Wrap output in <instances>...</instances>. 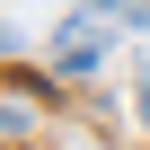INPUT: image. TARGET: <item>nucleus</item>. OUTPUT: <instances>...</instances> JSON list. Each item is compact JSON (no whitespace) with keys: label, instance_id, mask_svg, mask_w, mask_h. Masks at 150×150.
Listing matches in <instances>:
<instances>
[{"label":"nucleus","instance_id":"f257e3e1","mask_svg":"<svg viewBox=\"0 0 150 150\" xmlns=\"http://www.w3.org/2000/svg\"><path fill=\"white\" fill-rule=\"evenodd\" d=\"M44 62L62 71V80H88V71H106V62H115V18H106V9L62 18V27H53V44H44Z\"/></svg>","mask_w":150,"mask_h":150},{"label":"nucleus","instance_id":"f03ea898","mask_svg":"<svg viewBox=\"0 0 150 150\" xmlns=\"http://www.w3.org/2000/svg\"><path fill=\"white\" fill-rule=\"evenodd\" d=\"M132 18H150V0H141V9H132Z\"/></svg>","mask_w":150,"mask_h":150},{"label":"nucleus","instance_id":"7ed1b4c3","mask_svg":"<svg viewBox=\"0 0 150 150\" xmlns=\"http://www.w3.org/2000/svg\"><path fill=\"white\" fill-rule=\"evenodd\" d=\"M124 9H141V0H124Z\"/></svg>","mask_w":150,"mask_h":150}]
</instances>
